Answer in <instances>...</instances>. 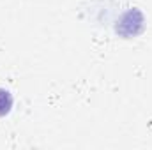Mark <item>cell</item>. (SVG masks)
<instances>
[{
	"mask_svg": "<svg viewBox=\"0 0 152 150\" xmlns=\"http://www.w3.org/2000/svg\"><path fill=\"white\" fill-rule=\"evenodd\" d=\"M145 25H147L145 23V14L138 7H129L118 16V20L113 25V30L118 37L133 39L143 34Z\"/></svg>",
	"mask_w": 152,
	"mask_h": 150,
	"instance_id": "cell-1",
	"label": "cell"
},
{
	"mask_svg": "<svg viewBox=\"0 0 152 150\" xmlns=\"http://www.w3.org/2000/svg\"><path fill=\"white\" fill-rule=\"evenodd\" d=\"M14 106V97L12 94L7 90V88H2L0 87V118L2 117H7L11 110Z\"/></svg>",
	"mask_w": 152,
	"mask_h": 150,
	"instance_id": "cell-2",
	"label": "cell"
}]
</instances>
